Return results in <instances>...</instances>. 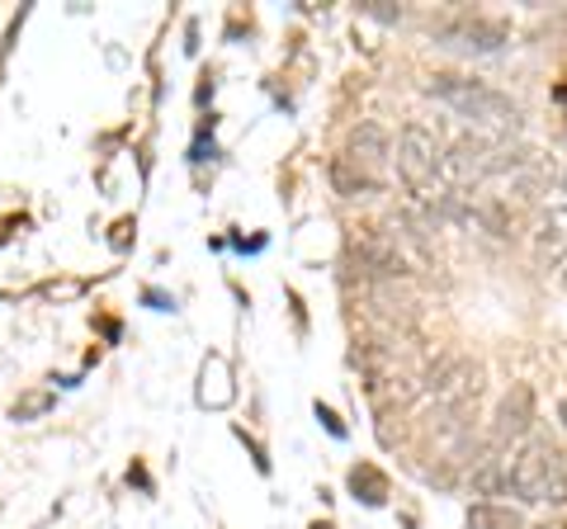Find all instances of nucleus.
Here are the masks:
<instances>
[{
  "instance_id": "1",
  "label": "nucleus",
  "mask_w": 567,
  "mask_h": 529,
  "mask_svg": "<svg viewBox=\"0 0 567 529\" xmlns=\"http://www.w3.org/2000/svg\"><path fill=\"white\" fill-rule=\"evenodd\" d=\"M431 95H440L450 110H458L473 123V128H483V133H516L520 128V110H516V104H511L506 95H496L492 85L473 81V76L440 72V76H431Z\"/></svg>"
},
{
  "instance_id": "2",
  "label": "nucleus",
  "mask_w": 567,
  "mask_h": 529,
  "mask_svg": "<svg viewBox=\"0 0 567 529\" xmlns=\"http://www.w3.org/2000/svg\"><path fill=\"white\" fill-rule=\"evenodd\" d=\"M511 497L529 506H567V454L548 439H529V445L511 458Z\"/></svg>"
},
{
  "instance_id": "3",
  "label": "nucleus",
  "mask_w": 567,
  "mask_h": 529,
  "mask_svg": "<svg viewBox=\"0 0 567 529\" xmlns=\"http://www.w3.org/2000/svg\"><path fill=\"white\" fill-rule=\"evenodd\" d=\"M398 175L406 185H412L416 194H425V185L440 175V147H435V133H425L421 123H406V128L398 133Z\"/></svg>"
},
{
  "instance_id": "4",
  "label": "nucleus",
  "mask_w": 567,
  "mask_h": 529,
  "mask_svg": "<svg viewBox=\"0 0 567 529\" xmlns=\"http://www.w3.org/2000/svg\"><path fill=\"white\" fill-rule=\"evenodd\" d=\"M529 421H535V393L520 383L511 387L502 397V407H496V421H492V449H506L511 439H520L529 431Z\"/></svg>"
},
{
  "instance_id": "5",
  "label": "nucleus",
  "mask_w": 567,
  "mask_h": 529,
  "mask_svg": "<svg viewBox=\"0 0 567 529\" xmlns=\"http://www.w3.org/2000/svg\"><path fill=\"white\" fill-rule=\"evenodd\" d=\"M435 43L458 48V52H496V48H506V29L487 20H454L435 29Z\"/></svg>"
},
{
  "instance_id": "6",
  "label": "nucleus",
  "mask_w": 567,
  "mask_h": 529,
  "mask_svg": "<svg viewBox=\"0 0 567 529\" xmlns=\"http://www.w3.org/2000/svg\"><path fill=\"white\" fill-rule=\"evenodd\" d=\"M477 387H483V364H473V360H450V364L435 374L431 397L440 402V407H458V402L477 397Z\"/></svg>"
},
{
  "instance_id": "7",
  "label": "nucleus",
  "mask_w": 567,
  "mask_h": 529,
  "mask_svg": "<svg viewBox=\"0 0 567 529\" xmlns=\"http://www.w3.org/2000/svg\"><path fill=\"white\" fill-rule=\"evenodd\" d=\"M535 256L544 264H558L567 256V208H548V214L539 218V237H535Z\"/></svg>"
},
{
  "instance_id": "8",
  "label": "nucleus",
  "mask_w": 567,
  "mask_h": 529,
  "mask_svg": "<svg viewBox=\"0 0 567 529\" xmlns=\"http://www.w3.org/2000/svg\"><path fill=\"white\" fill-rule=\"evenodd\" d=\"M473 491L477 497H511V458L492 454L473 468Z\"/></svg>"
},
{
  "instance_id": "9",
  "label": "nucleus",
  "mask_w": 567,
  "mask_h": 529,
  "mask_svg": "<svg viewBox=\"0 0 567 529\" xmlns=\"http://www.w3.org/2000/svg\"><path fill=\"white\" fill-rule=\"evenodd\" d=\"M331 185H336V194H346V199H360V194H369L379 185V175L364 170L360 162H350V156H336L331 162Z\"/></svg>"
},
{
  "instance_id": "10",
  "label": "nucleus",
  "mask_w": 567,
  "mask_h": 529,
  "mask_svg": "<svg viewBox=\"0 0 567 529\" xmlns=\"http://www.w3.org/2000/svg\"><path fill=\"white\" fill-rule=\"evenodd\" d=\"M388 156V137L374 128V123H364V128H354L350 137V162H360L364 170H374L379 162Z\"/></svg>"
},
{
  "instance_id": "11",
  "label": "nucleus",
  "mask_w": 567,
  "mask_h": 529,
  "mask_svg": "<svg viewBox=\"0 0 567 529\" xmlns=\"http://www.w3.org/2000/svg\"><path fill=\"white\" fill-rule=\"evenodd\" d=\"M468 529H520V520H516V510L473 506V510H468Z\"/></svg>"
},
{
  "instance_id": "12",
  "label": "nucleus",
  "mask_w": 567,
  "mask_h": 529,
  "mask_svg": "<svg viewBox=\"0 0 567 529\" xmlns=\"http://www.w3.org/2000/svg\"><path fill=\"white\" fill-rule=\"evenodd\" d=\"M558 421H563V426H567V397H563V407H558Z\"/></svg>"
},
{
  "instance_id": "13",
  "label": "nucleus",
  "mask_w": 567,
  "mask_h": 529,
  "mask_svg": "<svg viewBox=\"0 0 567 529\" xmlns=\"http://www.w3.org/2000/svg\"><path fill=\"white\" fill-rule=\"evenodd\" d=\"M539 529H567V525H539Z\"/></svg>"
},
{
  "instance_id": "14",
  "label": "nucleus",
  "mask_w": 567,
  "mask_h": 529,
  "mask_svg": "<svg viewBox=\"0 0 567 529\" xmlns=\"http://www.w3.org/2000/svg\"><path fill=\"white\" fill-rule=\"evenodd\" d=\"M563 289H567V270H563Z\"/></svg>"
}]
</instances>
